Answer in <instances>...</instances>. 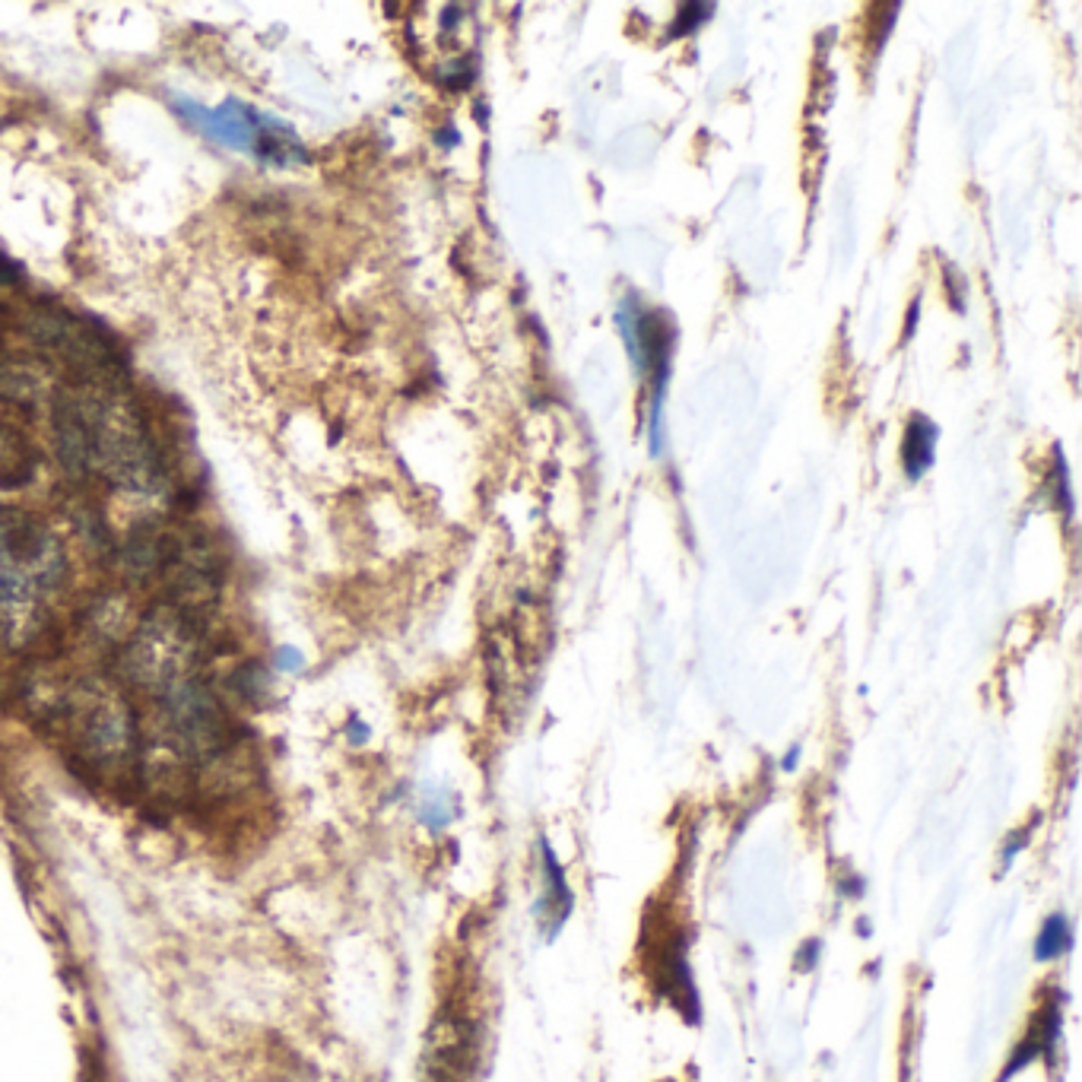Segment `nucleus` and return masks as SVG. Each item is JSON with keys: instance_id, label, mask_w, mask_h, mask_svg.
<instances>
[{"instance_id": "1", "label": "nucleus", "mask_w": 1082, "mask_h": 1082, "mask_svg": "<svg viewBox=\"0 0 1082 1082\" xmlns=\"http://www.w3.org/2000/svg\"><path fill=\"white\" fill-rule=\"evenodd\" d=\"M30 333L48 350H55L61 360L80 372L86 381H96L102 388H115L125 381L128 362L121 350L115 346L111 333L102 330L86 318H77L64 308H38L30 318Z\"/></svg>"}, {"instance_id": "2", "label": "nucleus", "mask_w": 1082, "mask_h": 1082, "mask_svg": "<svg viewBox=\"0 0 1082 1082\" xmlns=\"http://www.w3.org/2000/svg\"><path fill=\"white\" fill-rule=\"evenodd\" d=\"M61 575L58 543L20 511H0V607L33 600Z\"/></svg>"}, {"instance_id": "3", "label": "nucleus", "mask_w": 1082, "mask_h": 1082, "mask_svg": "<svg viewBox=\"0 0 1082 1082\" xmlns=\"http://www.w3.org/2000/svg\"><path fill=\"white\" fill-rule=\"evenodd\" d=\"M191 648H195V638L181 616H175V620L156 616L133 638L128 667L137 683H168L178 677Z\"/></svg>"}, {"instance_id": "4", "label": "nucleus", "mask_w": 1082, "mask_h": 1082, "mask_svg": "<svg viewBox=\"0 0 1082 1082\" xmlns=\"http://www.w3.org/2000/svg\"><path fill=\"white\" fill-rule=\"evenodd\" d=\"M175 111L197 128L200 133H207L210 140L223 143V146H232L238 153H251L255 150V133H258V118L261 111L238 102V98H230L223 102L220 108H203L197 105L191 98H175Z\"/></svg>"}, {"instance_id": "5", "label": "nucleus", "mask_w": 1082, "mask_h": 1082, "mask_svg": "<svg viewBox=\"0 0 1082 1082\" xmlns=\"http://www.w3.org/2000/svg\"><path fill=\"white\" fill-rule=\"evenodd\" d=\"M55 438L67 470L73 477L86 473V467L93 463V432H90L86 407L77 403L70 393L55 397Z\"/></svg>"}, {"instance_id": "6", "label": "nucleus", "mask_w": 1082, "mask_h": 1082, "mask_svg": "<svg viewBox=\"0 0 1082 1082\" xmlns=\"http://www.w3.org/2000/svg\"><path fill=\"white\" fill-rule=\"evenodd\" d=\"M540 873H543V892L537 898V920L546 940H553L558 930L565 927V920L572 918L575 908V892L565 880V870L558 863L556 851L550 848L546 838H540Z\"/></svg>"}, {"instance_id": "7", "label": "nucleus", "mask_w": 1082, "mask_h": 1082, "mask_svg": "<svg viewBox=\"0 0 1082 1082\" xmlns=\"http://www.w3.org/2000/svg\"><path fill=\"white\" fill-rule=\"evenodd\" d=\"M251 156H258L263 165H280V168L308 163V150L298 143V137L283 121H277L273 115H263V111L261 118H258V133H255Z\"/></svg>"}, {"instance_id": "8", "label": "nucleus", "mask_w": 1082, "mask_h": 1082, "mask_svg": "<svg viewBox=\"0 0 1082 1082\" xmlns=\"http://www.w3.org/2000/svg\"><path fill=\"white\" fill-rule=\"evenodd\" d=\"M933 445H937V426L933 420L915 413L905 426V442H902V467L908 480H920L930 463H933Z\"/></svg>"}, {"instance_id": "9", "label": "nucleus", "mask_w": 1082, "mask_h": 1082, "mask_svg": "<svg viewBox=\"0 0 1082 1082\" xmlns=\"http://www.w3.org/2000/svg\"><path fill=\"white\" fill-rule=\"evenodd\" d=\"M1073 946V927L1063 912H1054L1045 918L1038 937H1035V958L1038 962H1057L1060 955H1067Z\"/></svg>"}, {"instance_id": "10", "label": "nucleus", "mask_w": 1082, "mask_h": 1082, "mask_svg": "<svg viewBox=\"0 0 1082 1082\" xmlns=\"http://www.w3.org/2000/svg\"><path fill=\"white\" fill-rule=\"evenodd\" d=\"M30 477V451H26V442L10 432V428H0V486H13V483H23Z\"/></svg>"}, {"instance_id": "11", "label": "nucleus", "mask_w": 1082, "mask_h": 1082, "mask_svg": "<svg viewBox=\"0 0 1082 1082\" xmlns=\"http://www.w3.org/2000/svg\"><path fill=\"white\" fill-rule=\"evenodd\" d=\"M458 816V803L448 790H426L423 800H420V820L426 822L428 828L442 832L448 828L451 820Z\"/></svg>"}, {"instance_id": "12", "label": "nucleus", "mask_w": 1082, "mask_h": 1082, "mask_svg": "<svg viewBox=\"0 0 1082 1082\" xmlns=\"http://www.w3.org/2000/svg\"><path fill=\"white\" fill-rule=\"evenodd\" d=\"M715 13V7L711 3H683L680 10H677V23H673V33L670 35H689V33H695L708 16Z\"/></svg>"}, {"instance_id": "13", "label": "nucleus", "mask_w": 1082, "mask_h": 1082, "mask_svg": "<svg viewBox=\"0 0 1082 1082\" xmlns=\"http://www.w3.org/2000/svg\"><path fill=\"white\" fill-rule=\"evenodd\" d=\"M1028 832H1032V828L1025 825L1022 832H1016L1013 838H1007V842H1003V845H1007V848H1003V863H1007V867H1010V863L1016 860V854L1025 848V838H1028Z\"/></svg>"}, {"instance_id": "14", "label": "nucleus", "mask_w": 1082, "mask_h": 1082, "mask_svg": "<svg viewBox=\"0 0 1082 1082\" xmlns=\"http://www.w3.org/2000/svg\"><path fill=\"white\" fill-rule=\"evenodd\" d=\"M277 663H280V670L293 673V670H298V667H302V655H298L295 648H283V651L277 655Z\"/></svg>"}, {"instance_id": "15", "label": "nucleus", "mask_w": 1082, "mask_h": 1082, "mask_svg": "<svg viewBox=\"0 0 1082 1082\" xmlns=\"http://www.w3.org/2000/svg\"><path fill=\"white\" fill-rule=\"evenodd\" d=\"M816 958H820V943H807V955L800 952V965H803V968H813Z\"/></svg>"}, {"instance_id": "16", "label": "nucleus", "mask_w": 1082, "mask_h": 1082, "mask_svg": "<svg viewBox=\"0 0 1082 1082\" xmlns=\"http://www.w3.org/2000/svg\"><path fill=\"white\" fill-rule=\"evenodd\" d=\"M797 762H800V746H790L785 753V758H781V768H785V772H793Z\"/></svg>"}, {"instance_id": "17", "label": "nucleus", "mask_w": 1082, "mask_h": 1082, "mask_svg": "<svg viewBox=\"0 0 1082 1082\" xmlns=\"http://www.w3.org/2000/svg\"><path fill=\"white\" fill-rule=\"evenodd\" d=\"M350 737L356 740V743H362V740H368V727L362 721H353L350 724Z\"/></svg>"}]
</instances>
